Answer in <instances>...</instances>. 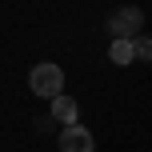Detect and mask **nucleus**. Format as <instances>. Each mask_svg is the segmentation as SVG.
<instances>
[{"label":"nucleus","instance_id":"20e7f679","mask_svg":"<svg viewBox=\"0 0 152 152\" xmlns=\"http://www.w3.org/2000/svg\"><path fill=\"white\" fill-rule=\"evenodd\" d=\"M76 112H80V108H76V100H72V96H64V92L52 100V120H60L64 128H68V124H76Z\"/></svg>","mask_w":152,"mask_h":152},{"label":"nucleus","instance_id":"f03ea898","mask_svg":"<svg viewBox=\"0 0 152 152\" xmlns=\"http://www.w3.org/2000/svg\"><path fill=\"white\" fill-rule=\"evenodd\" d=\"M144 12H140L136 4H128V8H120V12H112L108 16V32H112V40H136V36H144Z\"/></svg>","mask_w":152,"mask_h":152},{"label":"nucleus","instance_id":"423d86ee","mask_svg":"<svg viewBox=\"0 0 152 152\" xmlns=\"http://www.w3.org/2000/svg\"><path fill=\"white\" fill-rule=\"evenodd\" d=\"M132 44H136V60H152V40L148 36H136Z\"/></svg>","mask_w":152,"mask_h":152},{"label":"nucleus","instance_id":"f257e3e1","mask_svg":"<svg viewBox=\"0 0 152 152\" xmlns=\"http://www.w3.org/2000/svg\"><path fill=\"white\" fill-rule=\"evenodd\" d=\"M28 88L36 92V96H44V100H56V96H60V88H64V72H60V64H52V60L36 64V68L28 72Z\"/></svg>","mask_w":152,"mask_h":152},{"label":"nucleus","instance_id":"7ed1b4c3","mask_svg":"<svg viewBox=\"0 0 152 152\" xmlns=\"http://www.w3.org/2000/svg\"><path fill=\"white\" fill-rule=\"evenodd\" d=\"M60 152H96V140H92V132L84 128V124H68V128H60Z\"/></svg>","mask_w":152,"mask_h":152},{"label":"nucleus","instance_id":"39448f33","mask_svg":"<svg viewBox=\"0 0 152 152\" xmlns=\"http://www.w3.org/2000/svg\"><path fill=\"white\" fill-rule=\"evenodd\" d=\"M108 60H112L116 68H128V64L136 60V44H132V40H112V48H108Z\"/></svg>","mask_w":152,"mask_h":152}]
</instances>
